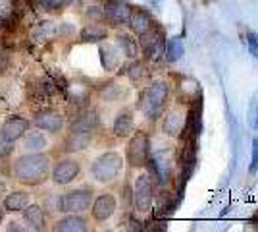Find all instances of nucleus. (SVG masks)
<instances>
[{
	"mask_svg": "<svg viewBox=\"0 0 258 232\" xmlns=\"http://www.w3.org/2000/svg\"><path fill=\"white\" fill-rule=\"evenodd\" d=\"M121 157L114 151H108V153L100 155L98 159H95V163L91 166V174L93 178L100 182V184H108V182H114L118 174L121 172Z\"/></svg>",
	"mask_w": 258,
	"mask_h": 232,
	"instance_id": "3",
	"label": "nucleus"
},
{
	"mask_svg": "<svg viewBox=\"0 0 258 232\" xmlns=\"http://www.w3.org/2000/svg\"><path fill=\"white\" fill-rule=\"evenodd\" d=\"M116 43H118V49L119 53L123 56H127V58H137L139 55V44L137 41L127 33H119L118 39H116Z\"/></svg>",
	"mask_w": 258,
	"mask_h": 232,
	"instance_id": "22",
	"label": "nucleus"
},
{
	"mask_svg": "<svg viewBox=\"0 0 258 232\" xmlns=\"http://www.w3.org/2000/svg\"><path fill=\"white\" fill-rule=\"evenodd\" d=\"M12 144H14V142H8V140H2V137H0V155L12 153Z\"/></svg>",
	"mask_w": 258,
	"mask_h": 232,
	"instance_id": "34",
	"label": "nucleus"
},
{
	"mask_svg": "<svg viewBox=\"0 0 258 232\" xmlns=\"http://www.w3.org/2000/svg\"><path fill=\"white\" fill-rule=\"evenodd\" d=\"M119 55H121L119 49L114 47V44H104V47H100V60H102V66L106 68V70L118 68Z\"/></svg>",
	"mask_w": 258,
	"mask_h": 232,
	"instance_id": "23",
	"label": "nucleus"
},
{
	"mask_svg": "<svg viewBox=\"0 0 258 232\" xmlns=\"http://www.w3.org/2000/svg\"><path fill=\"white\" fill-rule=\"evenodd\" d=\"M127 25L131 27V31H133V33L141 35V33H145V31H149V29H152L156 23H154L152 16L147 10H143V8L135 10V8H133Z\"/></svg>",
	"mask_w": 258,
	"mask_h": 232,
	"instance_id": "15",
	"label": "nucleus"
},
{
	"mask_svg": "<svg viewBox=\"0 0 258 232\" xmlns=\"http://www.w3.org/2000/svg\"><path fill=\"white\" fill-rule=\"evenodd\" d=\"M23 147H25L27 151H33V153L43 151L44 147H46V137H44L43 133L33 132V133H29V135L25 137V144H23Z\"/></svg>",
	"mask_w": 258,
	"mask_h": 232,
	"instance_id": "26",
	"label": "nucleus"
},
{
	"mask_svg": "<svg viewBox=\"0 0 258 232\" xmlns=\"http://www.w3.org/2000/svg\"><path fill=\"white\" fill-rule=\"evenodd\" d=\"M106 37H108V29L97 22L89 23V25H85V27L81 29V39H83L85 43H98V41H102V39H106Z\"/></svg>",
	"mask_w": 258,
	"mask_h": 232,
	"instance_id": "20",
	"label": "nucleus"
},
{
	"mask_svg": "<svg viewBox=\"0 0 258 232\" xmlns=\"http://www.w3.org/2000/svg\"><path fill=\"white\" fill-rule=\"evenodd\" d=\"M4 192H6V184H4V182H2V180H0V198H2V196H4Z\"/></svg>",
	"mask_w": 258,
	"mask_h": 232,
	"instance_id": "35",
	"label": "nucleus"
},
{
	"mask_svg": "<svg viewBox=\"0 0 258 232\" xmlns=\"http://www.w3.org/2000/svg\"><path fill=\"white\" fill-rule=\"evenodd\" d=\"M39 2H41V6L46 8V10H62L72 0H39Z\"/></svg>",
	"mask_w": 258,
	"mask_h": 232,
	"instance_id": "31",
	"label": "nucleus"
},
{
	"mask_svg": "<svg viewBox=\"0 0 258 232\" xmlns=\"http://www.w3.org/2000/svg\"><path fill=\"white\" fill-rule=\"evenodd\" d=\"M137 44H139V49L143 51V55H145L147 60L158 58V55H160V51H162V31L154 25L152 29L139 35Z\"/></svg>",
	"mask_w": 258,
	"mask_h": 232,
	"instance_id": "9",
	"label": "nucleus"
},
{
	"mask_svg": "<svg viewBox=\"0 0 258 232\" xmlns=\"http://www.w3.org/2000/svg\"><path fill=\"white\" fill-rule=\"evenodd\" d=\"M91 140H93V133L91 132H72L68 135V140H66V151H70V153H76V151H83L89 147L91 144Z\"/></svg>",
	"mask_w": 258,
	"mask_h": 232,
	"instance_id": "18",
	"label": "nucleus"
},
{
	"mask_svg": "<svg viewBox=\"0 0 258 232\" xmlns=\"http://www.w3.org/2000/svg\"><path fill=\"white\" fill-rule=\"evenodd\" d=\"M102 10H104V20H108L112 25H125L131 18L133 8L123 0H108Z\"/></svg>",
	"mask_w": 258,
	"mask_h": 232,
	"instance_id": "10",
	"label": "nucleus"
},
{
	"mask_svg": "<svg viewBox=\"0 0 258 232\" xmlns=\"http://www.w3.org/2000/svg\"><path fill=\"white\" fill-rule=\"evenodd\" d=\"M116 211V198L112 194H102L93 203V217L97 221H108Z\"/></svg>",
	"mask_w": 258,
	"mask_h": 232,
	"instance_id": "14",
	"label": "nucleus"
},
{
	"mask_svg": "<svg viewBox=\"0 0 258 232\" xmlns=\"http://www.w3.org/2000/svg\"><path fill=\"white\" fill-rule=\"evenodd\" d=\"M185 124H187V112L181 107H173L162 118V132L170 137H179L185 132Z\"/></svg>",
	"mask_w": 258,
	"mask_h": 232,
	"instance_id": "8",
	"label": "nucleus"
},
{
	"mask_svg": "<svg viewBox=\"0 0 258 232\" xmlns=\"http://www.w3.org/2000/svg\"><path fill=\"white\" fill-rule=\"evenodd\" d=\"M27 128H29V122L25 120V118H22V116H12V118H8V120L4 122L0 137L2 140H8V142H16V140H20L23 133L27 132Z\"/></svg>",
	"mask_w": 258,
	"mask_h": 232,
	"instance_id": "13",
	"label": "nucleus"
},
{
	"mask_svg": "<svg viewBox=\"0 0 258 232\" xmlns=\"http://www.w3.org/2000/svg\"><path fill=\"white\" fill-rule=\"evenodd\" d=\"M166 60L168 62H177L181 60V56L185 55V44H183L181 37H172L168 43H166Z\"/></svg>",
	"mask_w": 258,
	"mask_h": 232,
	"instance_id": "24",
	"label": "nucleus"
},
{
	"mask_svg": "<svg viewBox=\"0 0 258 232\" xmlns=\"http://www.w3.org/2000/svg\"><path fill=\"white\" fill-rule=\"evenodd\" d=\"M247 122L252 130L258 128V91L250 97V103H248V111H247Z\"/></svg>",
	"mask_w": 258,
	"mask_h": 232,
	"instance_id": "28",
	"label": "nucleus"
},
{
	"mask_svg": "<svg viewBox=\"0 0 258 232\" xmlns=\"http://www.w3.org/2000/svg\"><path fill=\"white\" fill-rule=\"evenodd\" d=\"M93 194L89 190H74L60 198V211L64 213H83L91 207Z\"/></svg>",
	"mask_w": 258,
	"mask_h": 232,
	"instance_id": "7",
	"label": "nucleus"
},
{
	"mask_svg": "<svg viewBox=\"0 0 258 232\" xmlns=\"http://www.w3.org/2000/svg\"><path fill=\"white\" fill-rule=\"evenodd\" d=\"M250 172H256L258 170V135L252 140V157H250V166H248Z\"/></svg>",
	"mask_w": 258,
	"mask_h": 232,
	"instance_id": "33",
	"label": "nucleus"
},
{
	"mask_svg": "<svg viewBox=\"0 0 258 232\" xmlns=\"http://www.w3.org/2000/svg\"><path fill=\"white\" fill-rule=\"evenodd\" d=\"M98 114L95 111H85L77 116L74 124H72V132H91L97 128Z\"/></svg>",
	"mask_w": 258,
	"mask_h": 232,
	"instance_id": "17",
	"label": "nucleus"
},
{
	"mask_svg": "<svg viewBox=\"0 0 258 232\" xmlns=\"http://www.w3.org/2000/svg\"><path fill=\"white\" fill-rule=\"evenodd\" d=\"M29 203V196L25 192H14L4 199V209L6 211H23Z\"/></svg>",
	"mask_w": 258,
	"mask_h": 232,
	"instance_id": "25",
	"label": "nucleus"
},
{
	"mask_svg": "<svg viewBox=\"0 0 258 232\" xmlns=\"http://www.w3.org/2000/svg\"><path fill=\"white\" fill-rule=\"evenodd\" d=\"M112 132L116 133L118 137H127L129 133L133 132V112L129 109H123L119 112L114 124H112Z\"/></svg>",
	"mask_w": 258,
	"mask_h": 232,
	"instance_id": "16",
	"label": "nucleus"
},
{
	"mask_svg": "<svg viewBox=\"0 0 258 232\" xmlns=\"http://www.w3.org/2000/svg\"><path fill=\"white\" fill-rule=\"evenodd\" d=\"M23 217L29 222L33 230H43L44 228V211L39 205H29L27 203L25 209H23Z\"/></svg>",
	"mask_w": 258,
	"mask_h": 232,
	"instance_id": "21",
	"label": "nucleus"
},
{
	"mask_svg": "<svg viewBox=\"0 0 258 232\" xmlns=\"http://www.w3.org/2000/svg\"><path fill=\"white\" fill-rule=\"evenodd\" d=\"M168 97H170V85H168V81H164V79L152 81L151 85L145 87L143 93H141L139 97L141 112L151 122L158 120L162 111H164V107H166V103H168Z\"/></svg>",
	"mask_w": 258,
	"mask_h": 232,
	"instance_id": "2",
	"label": "nucleus"
},
{
	"mask_svg": "<svg viewBox=\"0 0 258 232\" xmlns=\"http://www.w3.org/2000/svg\"><path fill=\"white\" fill-rule=\"evenodd\" d=\"M123 70H125L123 74H125L131 81H139V79H143V76H145V66H143V62L135 60V58H131V62H129Z\"/></svg>",
	"mask_w": 258,
	"mask_h": 232,
	"instance_id": "27",
	"label": "nucleus"
},
{
	"mask_svg": "<svg viewBox=\"0 0 258 232\" xmlns=\"http://www.w3.org/2000/svg\"><path fill=\"white\" fill-rule=\"evenodd\" d=\"M151 165V172L156 176L160 186H168L173 178V159L170 151H160L149 157L147 161Z\"/></svg>",
	"mask_w": 258,
	"mask_h": 232,
	"instance_id": "6",
	"label": "nucleus"
},
{
	"mask_svg": "<svg viewBox=\"0 0 258 232\" xmlns=\"http://www.w3.org/2000/svg\"><path fill=\"white\" fill-rule=\"evenodd\" d=\"M35 126L41 128V130H46V132H60L62 126H64V118L60 112L52 111V109H46V111L37 112L35 116Z\"/></svg>",
	"mask_w": 258,
	"mask_h": 232,
	"instance_id": "12",
	"label": "nucleus"
},
{
	"mask_svg": "<svg viewBox=\"0 0 258 232\" xmlns=\"http://www.w3.org/2000/svg\"><path fill=\"white\" fill-rule=\"evenodd\" d=\"M129 166L133 168H141L147 165L149 157H151V137L147 132H137L127 144V151H125Z\"/></svg>",
	"mask_w": 258,
	"mask_h": 232,
	"instance_id": "4",
	"label": "nucleus"
},
{
	"mask_svg": "<svg viewBox=\"0 0 258 232\" xmlns=\"http://www.w3.org/2000/svg\"><path fill=\"white\" fill-rule=\"evenodd\" d=\"M54 230H62V232H83L87 230V221L85 219H81V217H77L76 215H68L64 219H60V221L54 224Z\"/></svg>",
	"mask_w": 258,
	"mask_h": 232,
	"instance_id": "19",
	"label": "nucleus"
},
{
	"mask_svg": "<svg viewBox=\"0 0 258 232\" xmlns=\"http://www.w3.org/2000/svg\"><path fill=\"white\" fill-rule=\"evenodd\" d=\"M256 219H258V217H256Z\"/></svg>",
	"mask_w": 258,
	"mask_h": 232,
	"instance_id": "37",
	"label": "nucleus"
},
{
	"mask_svg": "<svg viewBox=\"0 0 258 232\" xmlns=\"http://www.w3.org/2000/svg\"><path fill=\"white\" fill-rule=\"evenodd\" d=\"M50 172V161L41 153H29L16 159L14 163V174L16 178L27 184V186H37L46 180Z\"/></svg>",
	"mask_w": 258,
	"mask_h": 232,
	"instance_id": "1",
	"label": "nucleus"
},
{
	"mask_svg": "<svg viewBox=\"0 0 258 232\" xmlns=\"http://www.w3.org/2000/svg\"><path fill=\"white\" fill-rule=\"evenodd\" d=\"M179 89H181V93H185V97H187L189 101L193 99L195 95H199V93H201V91H199V83H197L195 79H191V77H183Z\"/></svg>",
	"mask_w": 258,
	"mask_h": 232,
	"instance_id": "30",
	"label": "nucleus"
},
{
	"mask_svg": "<svg viewBox=\"0 0 258 232\" xmlns=\"http://www.w3.org/2000/svg\"><path fill=\"white\" fill-rule=\"evenodd\" d=\"M247 47H248V53L252 55V58L258 60V35L248 31L247 33Z\"/></svg>",
	"mask_w": 258,
	"mask_h": 232,
	"instance_id": "32",
	"label": "nucleus"
},
{
	"mask_svg": "<svg viewBox=\"0 0 258 232\" xmlns=\"http://www.w3.org/2000/svg\"><path fill=\"white\" fill-rule=\"evenodd\" d=\"M81 170V166L77 161H72V159H66V161H60L58 165L54 166L52 170V180L56 184H70L74 182Z\"/></svg>",
	"mask_w": 258,
	"mask_h": 232,
	"instance_id": "11",
	"label": "nucleus"
},
{
	"mask_svg": "<svg viewBox=\"0 0 258 232\" xmlns=\"http://www.w3.org/2000/svg\"><path fill=\"white\" fill-rule=\"evenodd\" d=\"M172 207H173V199L170 198V194L168 192H162L160 196H158V201H156V217H162L164 213L172 211Z\"/></svg>",
	"mask_w": 258,
	"mask_h": 232,
	"instance_id": "29",
	"label": "nucleus"
},
{
	"mask_svg": "<svg viewBox=\"0 0 258 232\" xmlns=\"http://www.w3.org/2000/svg\"><path fill=\"white\" fill-rule=\"evenodd\" d=\"M2 215H4V213H2V209H0V221H2Z\"/></svg>",
	"mask_w": 258,
	"mask_h": 232,
	"instance_id": "36",
	"label": "nucleus"
},
{
	"mask_svg": "<svg viewBox=\"0 0 258 232\" xmlns=\"http://www.w3.org/2000/svg\"><path fill=\"white\" fill-rule=\"evenodd\" d=\"M154 201V186H152V176L149 172H141L135 178V188H133V203L139 213H149L152 209Z\"/></svg>",
	"mask_w": 258,
	"mask_h": 232,
	"instance_id": "5",
	"label": "nucleus"
}]
</instances>
